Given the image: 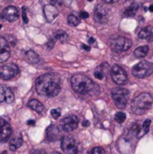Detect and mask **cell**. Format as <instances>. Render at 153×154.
<instances>
[{
	"mask_svg": "<svg viewBox=\"0 0 153 154\" xmlns=\"http://www.w3.org/2000/svg\"><path fill=\"white\" fill-rule=\"evenodd\" d=\"M149 52V47L147 45L140 46L134 51V55L137 58H144Z\"/></svg>",
	"mask_w": 153,
	"mask_h": 154,
	"instance_id": "obj_24",
	"label": "cell"
},
{
	"mask_svg": "<svg viewBox=\"0 0 153 154\" xmlns=\"http://www.w3.org/2000/svg\"><path fill=\"white\" fill-rule=\"evenodd\" d=\"M10 46L8 42L2 36H0V62L6 61L10 57Z\"/></svg>",
	"mask_w": 153,
	"mask_h": 154,
	"instance_id": "obj_15",
	"label": "cell"
},
{
	"mask_svg": "<svg viewBox=\"0 0 153 154\" xmlns=\"http://www.w3.org/2000/svg\"><path fill=\"white\" fill-rule=\"evenodd\" d=\"M46 136L48 141L50 142H56L59 140L60 137V129L58 126L51 125L46 130Z\"/></svg>",
	"mask_w": 153,
	"mask_h": 154,
	"instance_id": "obj_18",
	"label": "cell"
},
{
	"mask_svg": "<svg viewBox=\"0 0 153 154\" xmlns=\"http://www.w3.org/2000/svg\"><path fill=\"white\" fill-rule=\"evenodd\" d=\"M152 103L153 97L150 93H142L133 98L132 102V111L137 116L143 115L151 108Z\"/></svg>",
	"mask_w": 153,
	"mask_h": 154,
	"instance_id": "obj_4",
	"label": "cell"
},
{
	"mask_svg": "<svg viewBox=\"0 0 153 154\" xmlns=\"http://www.w3.org/2000/svg\"><path fill=\"white\" fill-rule=\"evenodd\" d=\"M61 149L66 154H76L78 152V144L72 136H64L61 139Z\"/></svg>",
	"mask_w": 153,
	"mask_h": 154,
	"instance_id": "obj_10",
	"label": "cell"
},
{
	"mask_svg": "<svg viewBox=\"0 0 153 154\" xmlns=\"http://www.w3.org/2000/svg\"><path fill=\"white\" fill-rule=\"evenodd\" d=\"M50 115H51V116H52L55 120H57V119H59V117L61 116V113H60V111L59 109H52V110L50 111Z\"/></svg>",
	"mask_w": 153,
	"mask_h": 154,
	"instance_id": "obj_30",
	"label": "cell"
},
{
	"mask_svg": "<svg viewBox=\"0 0 153 154\" xmlns=\"http://www.w3.org/2000/svg\"><path fill=\"white\" fill-rule=\"evenodd\" d=\"M109 45L114 51L123 52L132 47V41L124 36H114L110 39Z\"/></svg>",
	"mask_w": 153,
	"mask_h": 154,
	"instance_id": "obj_5",
	"label": "cell"
},
{
	"mask_svg": "<svg viewBox=\"0 0 153 154\" xmlns=\"http://www.w3.org/2000/svg\"><path fill=\"white\" fill-rule=\"evenodd\" d=\"M90 154H106V152L102 147H95L91 151Z\"/></svg>",
	"mask_w": 153,
	"mask_h": 154,
	"instance_id": "obj_31",
	"label": "cell"
},
{
	"mask_svg": "<svg viewBox=\"0 0 153 154\" xmlns=\"http://www.w3.org/2000/svg\"><path fill=\"white\" fill-rule=\"evenodd\" d=\"M23 139L21 137H17V138H14L10 141L9 143V149L12 152H15L17 149H19L22 145H23Z\"/></svg>",
	"mask_w": 153,
	"mask_h": 154,
	"instance_id": "obj_22",
	"label": "cell"
},
{
	"mask_svg": "<svg viewBox=\"0 0 153 154\" xmlns=\"http://www.w3.org/2000/svg\"><path fill=\"white\" fill-rule=\"evenodd\" d=\"M1 17L8 22H14L19 17V11L15 6L9 5L2 11Z\"/></svg>",
	"mask_w": 153,
	"mask_h": 154,
	"instance_id": "obj_13",
	"label": "cell"
},
{
	"mask_svg": "<svg viewBox=\"0 0 153 154\" xmlns=\"http://www.w3.org/2000/svg\"><path fill=\"white\" fill-rule=\"evenodd\" d=\"M94 76L95 78H96L97 79H103L104 77H105V72L104 70L102 69V67L98 68L95 72H94Z\"/></svg>",
	"mask_w": 153,
	"mask_h": 154,
	"instance_id": "obj_28",
	"label": "cell"
},
{
	"mask_svg": "<svg viewBox=\"0 0 153 154\" xmlns=\"http://www.w3.org/2000/svg\"><path fill=\"white\" fill-rule=\"evenodd\" d=\"M12 134V127L9 123L4 119H0V142L5 143Z\"/></svg>",
	"mask_w": 153,
	"mask_h": 154,
	"instance_id": "obj_14",
	"label": "cell"
},
{
	"mask_svg": "<svg viewBox=\"0 0 153 154\" xmlns=\"http://www.w3.org/2000/svg\"><path fill=\"white\" fill-rule=\"evenodd\" d=\"M78 118L74 116V115H71V116H66L64 117L61 121H60V127L61 130H63L64 132L66 133H70L72 131H74L75 129L78 128Z\"/></svg>",
	"mask_w": 153,
	"mask_h": 154,
	"instance_id": "obj_9",
	"label": "cell"
},
{
	"mask_svg": "<svg viewBox=\"0 0 153 154\" xmlns=\"http://www.w3.org/2000/svg\"><path fill=\"white\" fill-rule=\"evenodd\" d=\"M68 23L70 26H78L80 23V20L74 14L68 15Z\"/></svg>",
	"mask_w": 153,
	"mask_h": 154,
	"instance_id": "obj_26",
	"label": "cell"
},
{
	"mask_svg": "<svg viewBox=\"0 0 153 154\" xmlns=\"http://www.w3.org/2000/svg\"><path fill=\"white\" fill-rule=\"evenodd\" d=\"M88 42H89V44H94V43L96 42V41H95V39H94V38L90 37V38L88 39Z\"/></svg>",
	"mask_w": 153,
	"mask_h": 154,
	"instance_id": "obj_39",
	"label": "cell"
},
{
	"mask_svg": "<svg viewBox=\"0 0 153 154\" xmlns=\"http://www.w3.org/2000/svg\"><path fill=\"white\" fill-rule=\"evenodd\" d=\"M14 100V94L12 90L5 86L0 85V103H12Z\"/></svg>",
	"mask_w": 153,
	"mask_h": 154,
	"instance_id": "obj_16",
	"label": "cell"
},
{
	"mask_svg": "<svg viewBox=\"0 0 153 154\" xmlns=\"http://www.w3.org/2000/svg\"><path fill=\"white\" fill-rule=\"evenodd\" d=\"M52 154H60V153H59V152H53Z\"/></svg>",
	"mask_w": 153,
	"mask_h": 154,
	"instance_id": "obj_42",
	"label": "cell"
},
{
	"mask_svg": "<svg viewBox=\"0 0 153 154\" xmlns=\"http://www.w3.org/2000/svg\"><path fill=\"white\" fill-rule=\"evenodd\" d=\"M2 154H7V152H6L5 151V152H2Z\"/></svg>",
	"mask_w": 153,
	"mask_h": 154,
	"instance_id": "obj_41",
	"label": "cell"
},
{
	"mask_svg": "<svg viewBox=\"0 0 153 154\" xmlns=\"http://www.w3.org/2000/svg\"><path fill=\"white\" fill-rule=\"evenodd\" d=\"M1 28H2V25H1V24H0V29H1Z\"/></svg>",
	"mask_w": 153,
	"mask_h": 154,
	"instance_id": "obj_43",
	"label": "cell"
},
{
	"mask_svg": "<svg viewBox=\"0 0 153 154\" xmlns=\"http://www.w3.org/2000/svg\"><path fill=\"white\" fill-rule=\"evenodd\" d=\"M111 77L114 80L118 85H124L127 82L128 76L126 71L119 65H114L111 69Z\"/></svg>",
	"mask_w": 153,
	"mask_h": 154,
	"instance_id": "obj_8",
	"label": "cell"
},
{
	"mask_svg": "<svg viewBox=\"0 0 153 154\" xmlns=\"http://www.w3.org/2000/svg\"><path fill=\"white\" fill-rule=\"evenodd\" d=\"M55 42H56V40L52 37V38H50L49 41H48V42H47V47L49 48V49H52L53 47H54V45H55Z\"/></svg>",
	"mask_w": 153,
	"mask_h": 154,
	"instance_id": "obj_33",
	"label": "cell"
},
{
	"mask_svg": "<svg viewBox=\"0 0 153 154\" xmlns=\"http://www.w3.org/2000/svg\"><path fill=\"white\" fill-rule=\"evenodd\" d=\"M71 87L75 92L81 95L94 96L99 93L98 86L83 74H76L71 78Z\"/></svg>",
	"mask_w": 153,
	"mask_h": 154,
	"instance_id": "obj_2",
	"label": "cell"
},
{
	"mask_svg": "<svg viewBox=\"0 0 153 154\" xmlns=\"http://www.w3.org/2000/svg\"><path fill=\"white\" fill-rule=\"evenodd\" d=\"M43 12H44V15L48 23L53 22V20L59 15L58 8L54 5H51V4L45 5L43 8Z\"/></svg>",
	"mask_w": 153,
	"mask_h": 154,
	"instance_id": "obj_17",
	"label": "cell"
},
{
	"mask_svg": "<svg viewBox=\"0 0 153 154\" xmlns=\"http://www.w3.org/2000/svg\"><path fill=\"white\" fill-rule=\"evenodd\" d=\"M138 37L142 40L146 39L149 41H153V28L151 26H147L142 29L138 33Z\"/></svg>",
	"mask_w": 153,
	"mask_h": 154,
	"instance_id": "obj_20",
	"label": "cell"
},
{
	"mask_svg": "<svg viewBox=\"0 0 153 154\" xmlns=\"http://www.w3.org/2000/svg\"><path fill=\"white\" fill-rule=\"evenodd\" d=\"M132 72L135 78L138 79L147 78L153 73V64L147 60H142L133 68Z\"/></svg>",
	"mask_w": 153,
	"mask_h": 154,
	"instance_id": "obj_7",
	"label": "cell"
},
{
	"mask_svg": "<svg viewBox=\"0 0 153 154\" xmlns=\"http://www.w3.org/2000/svg\"><path fill=\"white\" fill-rule=\"evenodd\" d=\"M53 38L56 40V41H59L61 43H65L67 41H68V33L65 32V31H58L55 32V34L53 35Z\"/></svg>",
	"mask_w": 153,
	"mask_h": 154,
	"instance_id": "obj_25",
	"label": "cell"
},
{
	"mask_svg": "<svg viewBox=\"0 0 153 154\" xmlns=\"http://www.w3.org/2000/svg\"><path fill=\"white\" fill-rule=\"evenodd\" d=\"M111 94L115 106L119 109H124L128 102L129 90L124 88H115L112 90Z\"/></svg>",
	"mask_w": 153,
	"mask_h": 154,
	"instance_id": "obj_6",
	"label": "cell"
},
{
	"mask_svg": "<svg viewBox=\"0 0 153 154\" xmlns=\"http://www.w3.org/2000/svg\"><path fill=\"white\" fill-rule=\"evenodd\" d=\"M19 69L15 64H6L0 67V78L5 80H9L17 76Z\"/></svg>",
	"mask_w": 153,
	"mask_h": 154,
	"instance_id": "obj_11",
	"label": "cell"
},
{
	"mask_svg": "<svg viewBox=\"0 0 153 154\" xmlns=\"http://www.w3.org/2000/svg\"><path fill=\"white\" fill-rule=\"evenodd\" d=\"M27 106L30 107L31 109H32L33 111L37 112L38 114H41L44 112L45 107L37 99H32L27 103Z\"/></svg>",
	"mask_w": 153,
	"mask_h": 154,
	"instance_id": "obj_19",
	"label": "cell"
},
{
	"mask_svg": "<svg viewBox=\"0 0 153 154\" xmlns=\"http://www.w3.org/2000/svg\"><path fill=\"white\" fill-rule=\"evenodd\" d=\"M32 154H46V153H45V152H44V151H40V150H38V151H32Z\"/></svg>",
	"mask_w": 153,
	"mask_h": 154,
	"instance_id": "obj_36",
	"label": "cell"
},
{
	"mask_svg": "<svg viewBox=\"0 0 153 154\" xmlns=\"http://www.w3.org/2000/svg\"><path fill=\"white\" fill-rule=\"evenodd\" d=\"M149 9H150V11H151V12H153V5H150V8H149Z\"/></svg>",
	"mask_w": 153,
	"mask_h": 154,
	"instance_id": "obj_40",
	"label": "cell"
},
{
	"mask_svg": "<svg viewBox=\"0 0 153 154\" xmlns=\"http://www.w3.org/2000/svg\"><path fill=\"white\" fill-rule=\"evenodd\" d=\"M138 9H139V4L134 2L125 9V11L124 12V16H125V17H133V16H134L136 14Z\"/></svg>",
	"mask_w": 153,
	"mask_h": 154,
	"instance_id": "obj_21",
	"label": "cell"
},
{
	"mask_svg": "<svg viewBox=\"0 0 153 154\" xmlns=\"http://www.w3.org/2000/svg\"><path fill=\"white\" fill-rule=\"evenodd\" d=\"M82 48L85 50V51H90V47L88 46V45H86V44H82Z\"/></svg>",
	"mask_w": 153,
	"mask_h": 154,
	"instance_id": "obj_37",
	"label": "cell"
},
{
	"mask_svg": "<svg viewBox=\"0 0 153 154\" xmlns=\"http://www.w3.org/2000/svg\"><path fill=\"white\" fill-rule=\"evenodd\" d=\"M22 17H23V23H28V17H27V8L26 6H23L22 8Z\"/></svg>",
	"mask_w": 153,
	"mask_h": 154,
	"instance_id": "obj_32",
	"label": "cell"
},
{
	"mask_svg": "<svg viewBox=\"0 0 153 154\" xmlns=\"http://www.w3.org/2000/svg\"><path fill=\"white\" fill-rule=\"evenodd\" d=\"M25 55H26L27 60H28L31 63H32V64H36V63H38V62L40 61V57H39V55H38L34 51H32V50L27 51L26 53H25Z\"/></svg>",
	"mask_w": 153,
	"mask_h": 154,
	"instance_id": "obj_23",
	"label": "cell"
},
{
	"mask_svg": "<svg viewBox=\"0 0 153 154\" xmlns=\"http://www.w3.org/2000/svg\"><path fill=\"white\" fill-rule=\"evenodd\" d=\"M115 121L118 123V124H123L125 119H126V115L123 112H118L116 115H115Z\"/></svg>",
	"mask_w": 153,
	"mask_h": 154,
	"instance_id": "obj_27",
	"label": "cell"
},
{
	"mask_svg": "<svg viewBox=\"0 0 153 154\" xmlns=\"http://www.w3.org/2000/svg\"><path fill=\"white\" fill-rule=\"evenodd\" d=\"M94 19L96 23L104 24L108 21V14L105 6L102 5H97L94 10Z\"/></svg>",
	"mask_w": 153,
	"mask_h": 154,
	"instance_id": "obj_12",
	"label": "cell"
},
{
	"mask_svg": "<svg viewBox=\"0 0 153 154\" xmlns=\"http://www.w3.org/2000/svg\"><path fill=\"white\" fill-rule=\"evenodd\" d=\"M89 125H90L89 121H87V120H85V121L82 123V125H83V126H85V127H87V126H89Z\"/></svg>",
	"mask_w": 153,
	"mask_h": 154,
	"instance_id": "obj_38",
	"label": "cell"
},
{
	"mask_svg": "<svg viewBox=\"0 0 153 154\" xmlns=\"http://www.w3.org/2000/svg\"><path fill=\"white\" fill-rule=\"evenodd\" d=\"M151 121L150 119H147L144 121L143 125H142V130H143V134H146L149 130H150V126H151Z\"/></svg>",
	"mask_w": 153,
	"mask_h": 154,
	"instance_id": "obj_29",
	"label": "cell"
},
{
	"mask_svg": "<svg viewBox=\"0 0 153 154\" xmlns=\"http://www.w3.org/2000/svg\"><path fill=\"white\" fill-rule=\"evenodd\" d=\"M88 16H89V14H88V13H87V12H85V11L80 12V17H81V18H83V19H87V18H88Z\"/></svg>",
	"mask_w": 153,
	"mask_h": 154,
	"instance_id": "obj_34",
	"label": "cell"
},
{
	"mask_svg": "<svg viewBox=\"0 0 153 154\" xmlns=\"http://www.w3.org/2000/svg\"><path fill=\"white\" fill-rule=\"evenodd\" d=\"M140 126L139 125H133L131 126V128L126 132V134L124 135H123L117 142L116 146L118 151L120 152V153L126 154L129 153L132 150H133V145L134 144L133 139L134 137L138 136L139 133H140Z\"/></svg>",
	"mask_w": 153,
	"mask_h": 154,
	"instance_id": "obj_3",
	"label": "cell"
},
{
	"mask_svg": "<svg viewBox=\"0 0 153 154\" xmlns=\"http://www.w3.org/2000/svg\"><path fill=\"white\" fill-rule=\"evenodd\" d=\"M27 125H31V126H34L35 125V121L34 120H28L27 121Z\"/></svg>",
	"mask_w": 153,
	"mask_h": 154,
	"instance_id": "obj_35",
	"label": "cell"
},
{
	"mask_svg": "<svg viewBox=\"0 0 153 154\" xmlns=\"http://www.w3.org/2000/svg\"><path fill=\"white\" fill-rule=\"evenodd\" d=\"M35 88L39 95L54 97L61 90L59 79L54 75L47 73L41 75L35 81Z\"/></svg>",
	"mask_w": 153,
	"mask_h": 154,
	"instance_id": "obj_1",
	"label": "cell"
}]
</instances>
